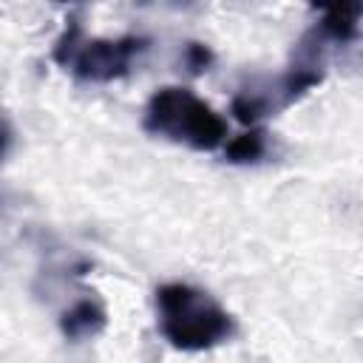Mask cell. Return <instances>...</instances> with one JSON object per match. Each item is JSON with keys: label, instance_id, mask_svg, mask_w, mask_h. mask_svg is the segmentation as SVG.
I'll return each instance as SVG.
<instances>
[{"label": "cell", "instance_id": "obj_1", "mask_svg": "<svg viewBox=\"0 0 363 363\" xmlns=\"http://www.w3.org/2000/svg\"><path fill=\"white\" fill-rule=\"evenodd\" d=\"M159 332L173 349L207 352L235 335V318L204 289L190 284H162L156 289Z\"/></svg>", "mask_w": 363, "mask_h": 363}, {"label": "cell", "instance_id": "obj_2", "mask_svg": "<svg viewBox=\"0 0 363 363\" xmlns=\"http://www.w3.org/2000/svg\"><path fill=\"white\" fill-rule=\"evenodd\" d=\"M142 128L150 136H162L193 150H216L227 139V122L190 88H159L142 113Z\"/></svg>", "mask_w": 363, "mask_h": 363}, {"label": "cell", "instance_id": "obj_3", "mask_svg": "<svg viewBox=\"0 0 363 363\" xmlns=\"http://www.w3.org/2000/svg\"><path fill=\"white\" fill-rule=\"evenodd\" d=\"M147 45L150 40L136 37V34H125L116 40H102V37L88 40L82 34L79 17L71 14L65 20L62 34L54 43L51 60L82 82H113V79L128 77L133 60L145 54Z\"/></svg>", "mask_w": 363, "mask_h": 363}, {"label": "cell", "instance_id": "obj_4", "mask_svg": "<svg viewBox=\"0 0 363 363\" xmlns=\"http://www.w3.org/2000/svg\"><path fill=\"white\" fill-rule=\"evenodd\" d=\"M320 82H323V68L320 65L292 60V65L284 74H278L272 82H250L247 88H241L233 96L230 108H233L238 122L255 128L264 116L278 113L281 108L298 102L303 94H309Z\"/></svg>", "mask_w": 363, "mask_h": 363}, {"label": "cell", "instance_id": "obj_5", "mask_svg": "<svg viewBox=\"0 0 363 363\" xmlns=\"http://www.w3.org/2000/svg\"><path fill=\"white\" fill-rule=\"evenodd\" d=\"M108 326V312L99 301L94 298H82L74 306H68L60 315V329L68 340H88L96 337L102 329Z\"/></svg>", "mask_w": 363, "mask_h": 363}, {"label": "cell", "instance_id": "obj_6", "mask_svg": "<svg viewBox=\"0 0 363 363\" xmlns=\"http://www.w3.org/2000/svg\"><path fill=\"white\" fill-rule=\"evenodd\" d=\"M267 147H269V133L255 125V128H250L241 136L227 142L224 159L233 162V164H255V162H261L267 156Z\"/></svg>", "mask_w": 363, "mask_h": 363}, {"label": "cell", "instance_id": "obj_7", "mask_svg": "<svg viewBox=\"0 0 363 363\" xmlns=\"http://www.w3.org/2000/svg\"><path fill=\"white\" fill-rule=\"evenodd\" d=\"M210 62H213V51H210L207 45H201V43H187V45H184V68H187L190 74L207 71Z\"/></svg>", "mask_w": 363, "mask_h": 363}]
</instances>
